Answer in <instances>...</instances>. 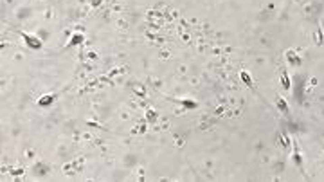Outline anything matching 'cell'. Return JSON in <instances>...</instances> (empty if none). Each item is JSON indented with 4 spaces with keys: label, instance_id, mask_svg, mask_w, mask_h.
Masks as SVG:
<instances>
[{
    "label": "cell",
    "instance_id": "6da1fadb",
    "mask_svg": "<svg viewBox=\"0 0 324 182\" xmlns=\"http://www.w3.org/2000/svg\"><path fill=\"white\" fill-rule=\"evenodd\" d=\"M22 38L25 40L27 47H31V49H42V42H40L36 36H31L27 33H22Z\"/></svg>",
    "mask_w": 324,
    "mask_h": 182
},
{
    "label": "cell",
    "instance_id": "7a4b0ae2",
    "mask_svg": "<svg viewBox=\"0 0 324 182\" xmlns=\"http://www.w3.org/2000/svg\"><path fill=\"white\" fill-rule=\"evenodd\" d=\"M52 101H54V96H43V98L38 101V105H40V106H47V105H51Z\"/></svg>",
    "mask_w": 324,
    "mask_h": 182
},
{
    "label": "cell",
    "instance_id": "3957f363",
    "mask_svg": "<svg viewBox=\"0 0 324 182\" xmlns=\"http://www.w3.org/2000/svg\"><path fill=\"white\" fill-rule=\"evenodd\" d=\"M78 42H83V36H81V34H76V36L71 40V45H76Z\"/></svg>",
    "mask_w": 324,
    "mask_h": 182
},
{
    "label": "cell",
    "instance_id": "277c9868",
    "mask_svg": "<svg viewBox=\"0 0 324 182\" xmlns=\"http://www.w3.org/2000/svg\"><path fill=\"white\" fill-rule=\"evenodd\" d=\"M241 78H243V81H245L247 85H252V79L249 78V74H247V72H241Z\"/></svg>",
    "mask_w": 324,
    "mask_h": 182
},
{
    "label": "cell",
    "instance_id": "5b68a950",
    "mask_svg": "<svg viewBox=\"0 0 324 182\" xmlns=\"http://www.w3.org/2000/svg\"><path fill=\"white\" fill-rule=\"evenodd\" d=\"M277 106H279V108H283V110L286 112V103H284V99H277Z\"/></svg>",
    "mask_w": 324,
    "mask_h": 182
},
{
    "label": "cell",
    "instance_id": "8992f818",
    "mask_svg": "<svg viewBox=\"0 0 324 182\" xmlns=\"http://www.w3.org/2000/svg\"><path fill=\"white\" fill-rule=\"evenodd\" d=\"M99 2H101V0H92V4H94V6H97Z\"/></svg>",
    "mask_w": 324,
    "mask_h": 182
}]
</instances>
